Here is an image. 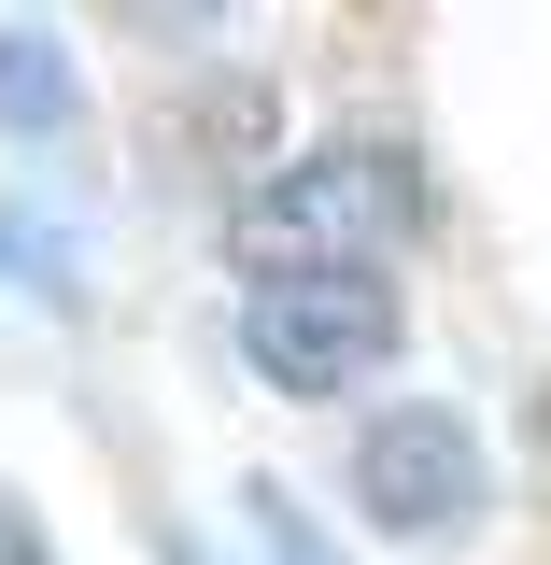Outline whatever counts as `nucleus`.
Wrapping results in <instances>:
<instances>
[{"label": "nucleus", "instance_id": "nucleus-1", "mask_svg": "<svg viewBox=\"0 0 551 565\" xmlns=\"http://www.w3.org/2000/svg\"><path fill=\"white\" fill-rule=\"evenodd\" d=\"M424 241V184L396 141H326L241 199V269L255 282H382Z\"/></svg>", "mask_w": 551, "mask_h": 565}, {"label": "nucleus", "instance_id": "nucleus-2", "mask_svg": "<svg viewBox=\"0 0 551 565\" xmlns=\"http://www.w3.org/2000/svg\"><path fill=\"white\" fill-rule=\"evenodd\" d=\"M481 424L438 411V396H411V411H368V438H353V509H368V537H453V523H481Z\"/></svg>", "mask_w": 551, "mask_h": 565}, {"label": "nucleus", "instance_id": "nucleus-3", "mask_svg": "<svg viewBox=\"0 0 551 565\" xmlns=\"http://www.w3.org/2000/svg\"><path fill=\"white\" fill-rule=\"evenodd\" d=\"M396 340H411L396 282H255L241 297V353L269 367L283 396H353Z\"/></svg>", "mask_w": 551, "mask_h": 565}, {"label": "nucleus", "instance_id": "nucleus-4", "mask_svg": "<svg viewBox=\"0 0 551 565\" xmlns=\"http://www.w3.org/2000/svg\"><path fill=\"white\" fill-rule=\"evenodd\" d=\"M0 114L14 128H71V43L57 29H0Z\"/></svg>", "mask_w": 551, "mask_h": 565}, {"label": "nucleus", "instance_id": "nucleus-5", "mask_svg": "<svg viewBox=\"0 0 551 565\" xmlns=\"http://www.w3.org/2000/svg\"><path fill=\"white\" fill-rule=\"evenodd\" d=\"M255 537H269V565H326V537H311V523H297L269 481H255Z\"/></svg>", "mask_w": 551, "mask_h": 565}, {"label": "nucleus", "instance_id": "nucleus-6", "mask_svg": "<svg viewBox=\"0 0 551 565\" xmlns=\"http://www.w3.org/2000/svg\"><path fill=\"white\" fill-rule=\"evenodd\" d=\"M0 565H57L43 537H29V509H0Z\"/></svg>", "mask_w": 551, "mask_h": 565}, {"label": "nucleus", "instance_id": "nucleus-7", "mask_svg": "<svg viewBox=\"0 0 551 565\" xmlns=\"http://www.w3.org/2000/svg\"><path fill=\"white\" fill-rule=\"evenodd\" d=\"M538 424H551V411H538Z\"/></svg>", "mask_w": 551, "mask_h": 565}]
</instances>
